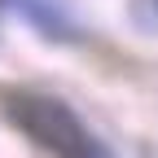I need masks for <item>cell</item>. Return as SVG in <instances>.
<instances>
[{
	"label": "cell",
	"instance_id": "obj_1",
	"mask_svg": "<svg viewBox=\"0 0 158 158\" xmlns=\"http://www.w3.org/2000/svg\"><path fill=\"white\" fill-rule=\"evenodd\" d=\"M5 110L13 118L18 132H27L40 149H48L53 158H110L101 149V141L84 127L66 101L57 97H44V92H13L5 97Z\"/></svg>",
	"mask_w": 158,
	"mask_h": 158
},
{
	"label": "cell",
	"instance_id": "obj_2",
	"mask_svg": "<svg viewBox=\"0 0 158 158\" xmlns=\"http://www.w3.org/2000/svg\"><path fill=\"white\" fill-rule=\"evenodd\" d=\"M13 9L22 13V18H31L40 31H48L53 40H62L66 18H62V9H57V0H13Z\"/></svg>",
	"mask_w": 158,
	"mask_h": 158
},
{
	"label": "cell",
	"instance_id": "obj_3",
	"mask_svg": "<svg viewBox=\"0 0 158 158\" xmlns=\"http://www.w3.org/2000/svg\"><path fill=\"white\" fill-rule=\"evenodd\" d=\"M154 5H158V0H154Z\"/></svg>",
	"mask_w": 158,
	"mask_h": 158
}]
</instances>
